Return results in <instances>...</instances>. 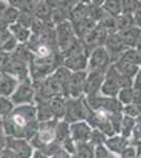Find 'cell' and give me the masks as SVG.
Instances as JSON below:
<instances>
[{
  "instance_id": "cell-11",
  "label": "cell",
  "mask_w": 141,
  "mask_h": 158,
  "mask_svg": "<svg viewBox=\"0 0 141 158\" xmlns=\"http://www.w3.org/2000/svg\"><path fill=\"white\" fill-rule=\"evenodd\" d=\"M93 128L85 120L70 123V135L75 143L89 142Z\"/></svg>"
},
{
  "instance_id": "cell-14",
  "label": "cell",
  "mask_w": 141,
  "mask_h": 158,
  "mask_svg": "<svg viewBox=\"0 0 141 158\" xmlns=\"http://www.w3.org/2000/svg\"><path fill=\"white\" fill-rule=\"evenodd\" d=\"M131 144V140L125 138L120 134H115L111 137H107L104 146L109 151L114 154L120 155Z\"/></svg>"
},
{
  "instance_id": "cell-39",
  "label": "cell",
  "mask_w": 141,
  "mask_h": 158,
  "mask_svg": "<svg viewBox=\"0 0 141 158\" xmlns=\"http://www.w3.org/2000/svg\"><path fill=\"white\" fill-rule=\"evenodd\" d=\"M133 89H141V67L133 80Z\"/></svg>"
},
{
  "instance_id": "cell-18",
  "label": "cell",
  "mask_w": 141,
  "mask_h": 158,
  "mask_svg": "<svg viewBox=\"0 0 141 158\" xmlns=\"http://www.w3.org/2000/svg\"><path fill=\"white\" fill-rule=\"evenodd\" d=\"M113 65L116 68V70L121 74V75L132 79V80H134L135 76L137 75L138 71H139V68H140V67H137V65L127 62V61L120 59V58L116 62L113 63Z\"/></svg>"
},
{
  "instance_id": "cell-36",
  "label": "cell",
  "mask_w": 141,
  "mask_h": 158,
  "mask_svg": "<svg viewBox=\"0 0 141 158\" xmlns=\"http://www.w3.org/2000/svg\"><path fill=\"white\" fill-rule=\"evenodd\" d=\"M130 140L132 144H137V143H139V142H141V127L140 126L136 124Z\"/></svg>"
},
{
  "instance_id": "cell-43",
  "label": "cell",
  "mask_w": 141,
  "mask_h": 158,
  "mask_svg": "<svg viewBox=\"0 0 141 158\" xmlns=\"http://www.w3.org/2000/svg\"><path fill=\"white\" fill-rule=\"evenodd\" d=\"M32 158H50V157L48 155H45L42 151H40V150H35Z\"/></svg>"
},
{
  "instance_id": "cell-5",
  "label": "cell",
  "mask_w": 141,
  "mask_h": 158,
  "mask_svg": "<svg viewBox=\"0 0 141 158\" xmlns=\"http://www.w3.org/2000/svg\"><path fill=\"white\" fill-rule=\"evenodd\" d=\"M113 64L111 57L104 47H99L92 50L89 54V62L86 72H103L106 73Z\"/></svg>"
},
{
  "instance_id": "cell-37",
  "label": "cell",
  "mask_w": 141,
  "mask_h": 158,
  "mask_svg": "<svg viewBox=\"0 0 141 158\" xmlns=\"http://www.w3.org/2000/svg\"><path fill=\"white\" fill-rule=\"evenodd\" d=\"M135 21V27L141 30V1H138V6L136 7V11L133 14Z\"/></svg>"
},
{
  "instance_id": "cell-42",
  "label": "cell",
  "mask_w": 141,
  "mask_h": 158,
  "mask_svg": "<svg viewBox=\"0 0 141 158\" xmlns=\"http://www.w3.org/2000/svg\"><path fill=\"white\" fill-rule=\"evenodd\" d=\"M134 103L141 106V89H134Z\"/></svg>"
},
{
  "instance_id": "cell-44",
  "label": "cell",
  "mask_w": 141,
  "mask_h": 158,
  "mask_svg": "<svg viewBox=\"0 0 141 158\" xmlns=\"http://www.w3.org/2000/svg\"><path fill=\"white\" fill-rule=\"evenodd\" d=\"M135 49L138 51V52L141 54V36L139 38V40H138V42H137V44H136V47H135Z\"/></svg>"
},
{
  "instance_id": "cell-8",
  "label": "cell",
  "mask_w": 141,
  "mask_h": 158,
  "mask_svg": "<svg viewBox=\"0 0 141 158\" xmlns=\"http://www.w3.org/2000/svg\"><path fill=\"white\" fill-rule=\"evenodd\" d=\"M86 72L72 73L68 83L63 89V96L65 98L83 97V85L85 80Z\"/></svg>"
},
{
  "instance_id": "cell-22",
  "label": "cell",
  "mask_w": 141,
  "mask_h": 158,
  "mask_svg": "<svg viewBox=\"0 0 141 158\" xmlns=\"http://www.w3.org/2000/svg\"><path fill=\"white\" fill-rule=\"evenodd\" d=\"M55 137H56V142L60 144V146L66 139L71 138L70 123H68L65 120H58L55 128Z\"/></svg>"
},
{
  "instance_id": "cell-33",
  "label": "cell",
  "mask_w": 141,
  "mask_h": 158,
  "mask_svg": "<svg viewBox=\"0 0 141 158\" xmlns=\"http://www.w3.org/2000/svg\"><path fill=\"white\" fill-rule=\"evenodd\" d=\"M95 158H120V156L109 151L106 146H99L95 148Z\"/></svg>"
},
{
  "instance_id": "cell-6",
  "label": "cell",
  "mask_w": 141,
  "mask_h": 158,
  "mask_svg": "<svg viewBox=\"0 0 141 158\" xmlns=\"http://www.w3.org/2000/svg\"><path fill=\"white\" fill-rule=\"evenodd\" d=\"M86 115V102L85 96L79 98H66L65 102V115L63 120L68 123L85 120Z\"/></svg>"
},
{
  "instance_id": "cell-13",
  "label": "cell",
  "mask_w": 141,
  "mask_h": 158,
  "mask_svg": "<svg viewBox=\"0 0 141 158\" xmlns=\"http://www.w3.org/2000/svg\"><path fill=\"white\" fill-rule=\"evenodd\" d=\"M104 78H106V73L103 72H86L83 85L84 96H91L100 93V89Z\"/></svg>"
},
{
  "instance_id": "cell-45",
  "label": "cell",
  "mask_w": 141,
  "mask_h": 158,
  "mask_svg": "<svg viewBox=\"0 0 141 158\" xmlns=\"http://www.w3.org/2000/svg\"><path fill=\"white\" fill-rule=\"evenodd\" d=\"M135 120H136V124H138V126L141 127V114L137 117V118L135 119Z\"/></svg>"
},
{
  "instance_id": "cell-32",
  "label": "cell",
  "mask_w": 141,
  "mask_h": 158,
  "mask_svg": "<svg viewBox=\"0 0 141 158\" xmlns=\"http://www.w3.org/2000/svg\"><path fill=\"white\" fill-rule=\"evenodd\" d=\"M122 114H123L124 116L136 119L141 114V106L140 104L132 102V103L127 104V106H122Z\"/></svg>"
},
{
  "instance_id": "cell-17",
  "label": "cell",
  "mask_w": 141,
  "mask_h": 158,
  "mask_svg": "<svg viewBox=\"0 0 141 158\" xmlns=\"http://www.w3.org/2000/svg\"><path fill=\"white\" fill-rule=\"evenodd\" d=\"M65 102L66 98L63 96H56L48 101L51 110L53 112L54 118L57 120H63L65 115Z\"/></svg>"
},
{
  "instance_id": "cell-29",
  "label": "cell",
  "mask_w": 141,
  "mask_h": 158,
  "mask_svg": "<svg viewBox=\"0 0 141 158\" xmlns=\"http://www.w3.org/2000/svg\"><path fill=\"white\" fill-rule=\"evenodd\" d=\"M16 106L12 102L10 97H2L0 96V116H2L4 119L14 111Z\"/></svg>"
},
{
  "instance_id": "cell-46",
  "label": "cell",
  "mask_w": 141,
  "mask_h": 158,
  "mask_svg": "<svg viewBox=\"0 0 141 158\" xmlns=\"http://www.w3.org/2000/svg\"><path fill=\"white\" fill-rule=\"evenodd\" d=\"M138 158H141V155H140V156H139V157H138Z\"/></svg>"
},
{
  "instance_id": "cell-12",
  "label": "cell",
  "mask_w": 141,
  "mask_h": 158,
  "mask_svg": "<svg viewBox=\"0 0 141 158\" xmlns=\"http://www.w3.org/2000/svg\"><path fill=\"white\" fill-rule=\"evenodd\" d=\"M89 62V53L83 52L79 54H74L64 57L62 60V65L70 70L72 73L86 72Z\"/></svg>"
},
{
  "instance_id": "cell-31",
  "label": "cell",
  "mask_w": 141,
  "mask_h": 158,
  "mask_svg": "<svg viewBox=\"0 0 141 158\" xmlns=\"http://www.w3.org/2000/svg\"><path fill=\"white\" fill-rule=\"evenodd\" d=\"M106 138L107 137L102 133L101 131H99V130H97V129H93L89 142L94 148L99 147V146H104V143H106Z\"/></svg>"
},
{
  "instance_id": "cell-30",
  "label": "cell",
  "mask_w": 141,
  "mask_h": 158,
  "mask_svg": "<svg viewBox=\"0 0 141 158\" xmlns=\"http://www.w3.org/2000/svg\"><path fill=\"white\" fill-rule=\"evenodd\" d=\"M36 17L34 14L32 13H27V12H20L19 18H18L17 23L20 24L21 27H25V29H32V25L34 23Z\"/></svg>"
},
{
  "instance_id": "cell-16",
  "label": "cell",
  "mask_w": 141,
  "mask_h": 158,
  "mask_svg": "<svg viewBox=\"0 0 141 158\" xmlns=\"http://www.w3.org/2000/svg\"><path fill=\"white\" fill-rule=\"evenodd\" d=\"M34 15L37 19L41 20L47 23H53V6H51L50 1H39L36 7Z\"/></svg>"
},
{
  "instance_id": "cell-25",
  "label": "cell",
  "mask_w": 141,
  "mask_h": 158,
  "mask_svg": "<svg viewBox=\"0 0 141 158\" xmlns=\"http://www.w3.org/2000/svg\"><path fill=\"white\" fill-rule=\"evenodd\" d=\"M19 15H20V11H19V10L10 4L9 9L6 10V12L4 13L2 19L0 20V23L9 27L10 25L17 23L18 18H19Z\"/></svg>"
},
{
  "instance_id": "cell-3",
  "label": "cell",
  "mask_w": 141,
  "mask_h": 158,
  "mask_svg": "<svg viewBox=\"0 0 141 158\" xmlns=\"http://www.w3.org/2000/svg\"><path fill=\"white\" fill-rule=\"evenodd\" d=\"M10 98L15 106L35 104L36 91L34 82L31 80V78L19 81Z\"/></svg>"
},
{
  "instance_id": "cell-2",
  "label": "cell",
  "mask_w": 141,
  "mask_h": 158,
  "mask_svg": "<svg viewBox=\"0 0 141 158\" xmlns=\"http://www.w3.org/2000/svg\"><path fill=\"white\" fill-rule=\"evenodd\" d=\"M85 102L88 106L93 111H103L109 116L113 114L122 113V106L118 102L116 98L106 97L100 93L95 95L85 96Z\"/></svg>"
},
{
  "instance_id": "cell-41",
  "label": "cell",
  "mask_w": 141,
  "mask_h": 158,
  "mask_svg": "<svg viewBox=\"0 0 141 158\" xmlns=\"http://www.w3.org/2000/svg\"><path fill=\"white\" fill-rule=\"evenodd\" d=\"M6 134L4 132L3 128L0 126V148H6Z\"/></svg>"
},
{
  "instance_id": "cell-10",
  "label": "cell",
  "mask_w": 141,
  "mask_h": 158,
  "mask_svg": "<svg viewBox=\"0 0 141 158\" xmlns=\"http://www.w3.org/2000/svg\"><path fill=\"white\" fill-rule=\"evenodd\" d=\"M103 47L106 48V52L109 53L113 63L116 62L121 57L122 53L126 50V47L122 41V38L119 33H112V34L107 35Z\"/></svg>"
},
{
  "instance_id": "cell-24",
  "label": "cell",
  "mask_w": 141,
  "mask_h": 158,
  "mask_svg": "<svg viewBox=\"0 0 141 158\" xmlns=\"http://www.w3.org/2000/svg\"><path fill=\"white\" fill-rule=\"evenodd\" d=\"M102 10L113 17H118L122 13L121 0H106L102 2Z\"/></svg>"
},
{
  "instance_id": "cell-34",
  "label": "cell",
  "mask_w": 141,
  "mask_h": 158,
  "mask_svg": "<svg viewBox=\"0 0 141 158\" xmlns=\"http://www.w3.org/2000/svg\"><path fill=\"white\" fill-rule=\"evenodd\" d=\"M122 4V13L121 14H131L133 15L138 6V1L135 0H121Z\"/></svg>"
},
{
  "instance_id": "cell-23",
  "label": "cell",
  "mask_w": 141,
  "mask_h": 158,
  "mask_svg": "<svg viewBox=\"0 0 141 158\" xmlns=\"http://www.w3.org/2000/svg\"><path fill=\"white\" fill-rule=\"evenodd\" d=\"M135 27L134 17L131 14H120L116 17V32L123 33Z\"/></svg>"
},
{
  "instance_id": "cell-9",
  "label": "cell",
  "mask_w": 141,
  "mask_h": 158,
  "mask_svg": "<svg viewBox=\"0 0 141 158\" xmlns=\"http://www.w3.org/2000/svg\"><path fill=\"white\" fill-rule=\"evenodd\" d=\"M6 148L11 150L18 158H32L35 151L29 140L23 138L7 137Z\"/></svg>"
},
{
  "instance_id": "cell-19",
  "label": "cell",
  "mask_w": 141,
  "mask_h": 158,
  "mask_svg": "<svg viewBox=\"0 0 141 158\" xmlns=\"http://www.w3.org/2000/svg\"><path fill=\"white\" fill-rule=\"evenodd\" d=\"M50 101V100H48ZM48 101H36L35 102V108H36V114H37V120L38 122H44V121H50L53 120L54 115L53 112L51 110L50 103Z\"/></svg>"
},
{
  "instance_id": "cell-7",
  "label": "cell",
  "mask_w": 141,
  "mask_h": 158,
  "mask_svg": "<svg viewBox=\"0 0 141 158\" xmlns=\"http://www.w3.org/2000/svg\"><path fill=\"white\" fill-rule=\"evenodd\" d=\"M55 34L57 40V47L60 53L64 52L76 41L77 38L73 24L68 20L55 25Z\"/></svg>"
},
{
  "instance_id": "cell-1",
  "label": "cell",
  "mask_w": 141,
  "mask_h": 158,
  "mask_svg": "<svg viewBox=\"0 0 141 158\" xmlns=\"http://www.w3.org/2000/svg\"><path fill=\"white\" fill-rule=\"evenodd\" d=\"M39 122L37 120L35 104L16 106L14 111L4 119L3 128L7 137L23 138L30 140L38 131Z\"/></svg>"
},
{
  "instance_id": "cell-26",
  "label": "cell",
  "mask_w": 141,
  "mask_h": 158,
  "mask_svg": "<svg viewBox=\"0 0 141 158\" xmlns=\"http://www.w3.org/2000/svg\"><path fill=\"white\" fill-rule=\"evenodd\" d=\"M136 127V120L134 118H131V117L124 116L122 118L121 124H120V130H119V134L122 135L125 138L130 139L132 136V133L134 131Z\"/></svg>"
},
{
  "instance_id": "cell-15",
  "label": "cell",
  "mask_w": 141,
  "mask_h": 158,
  "mask_svg": "<svg viewBox=\"0 0 141 158\" xmlns=\"http://www.w3.org/2000/svg\"><path fill=\"white\" fill-rule=\"evenodd\" d=\"M9 32L12 37L18 42V44H27L30 38L32 37V32L29 29L21 27L20 24L15 23L9 27Z\"/></svg>"
},
{
  "instance_id": "cell-38",
  "label": "cell",
  "mask_w": 141,
  "mask_h": 158,
  "mask_svg": "<svg viewBox=\"0 0 141 158\" xmlns=\"http://www.w3.org/2000/svg\"><path fill=\"white\" fill-rule=\"evenodd\" d=\"M10 6V1H6V0H0V20L2 19L4 13L6 12V10L9 9Z\"/></svg>"
},
{
  "instance_id": "cell-4",
  "label": "cell",
  "mask_w": 141,
  "mask_h": 158,
  "mask_svg": "<svg viewBox=\"0 0 141 158\" xmlns=\"http://www.w3.org/2000/svg\"><path fill=\"white\" fill-rule=\"evenodd\" d=\"M57 119H53L50 121L39 122L37 133L30 140L31 144L35 150H40L41 148L51 144L56 141L55 128L57 124Z\"/></svg>"
},
{
  "instance_id": "cell-27",
  "label": "cell",
  "mask_w": 141,
  "mask_h": 158,
  "mask_svg": "<svg viewBox=\"0 0 141 158\" xmlns=\"http://www.w3.org/2000/svg\"><path fill=\"white\" fill-rule=\"evenodd\" d=\"M120 59L127 61V62L135 64L137 67H141V54L135 48H129L122 53Z\"/></svg>"
},
{
  "instance_id": "cell-21",
  "label": "cell",
  "mask_w": 141,
  "mask_h": 158,
  "mask_svg": "<svg viewBox=\"0 0 141 158\" xmlns=\"http://www.w3.org/2000/svg\"><path fill=\"white\" fill-rule=\"evenodd\" d=\"M71 158H95V148L89 142L76 143L75 151Z\"/></svg>"
},
{
  "instance_id": "cell-20",
  "label": "cell",
  "mask_w": 141,
  "mask_h": 158,
  "mask_svg": "<svg viewBox=\"0 0 141 158\" xmlns=\"http://www.w3.org/2000/svg\"><path fill=\"white\" fill-rule=\"evenodd\" d=\"M120 36L122 38V41H123L124 45L126 47V49L129 48H135L137 44L138 40L141 36V30L138 27H132V29L125 31L123 33H119Z\"/></svg>"
},
{
  "instance_id": "cell-40",
  "label": "cell",
  "mask_w": 141,
  "mask_h": 158,
  "mask_svg": "<svg viewBox=\"0 0 141 158\" xmlns=\"http://www.w3.org/2000/svg\"><path fill=\"white\" fill-rule=\"evenodd\" d=\"M0 158H18V157L11 151V150L4 148L1 151V153H0Z\"/></svg>"
},
{
  "instance_id": "cell-28",
  "label": "cell",
  "mask_w": 141,
  "mask_h": 158,
  "mask_svg": "<svg viewBox=\"0 0 141 158\" xmlns=\"http://www.w3.org/2000/svg\"><path fill=\"white\" fill-rule=\"evenodd\" d=\"M116 99L122 106H127L134 101V89L133 88H124L121 89L118 93Z\"/></svg>"
},
{
  "instance_id": "cell-35",
  "label": "cell",
  "mask_w": 141,
  "mask_h": 158,
  "mask_svg": "<svg viewBox=\"0 0 141 158\" xmlns=\"http://www.w3.org/2000/svg\"><path fill=\"white\" fill-rule=\"evenodd\" d=\"M120 158H138V152H137V149L134 144L131 143L126 149L124 150L121 154L119 155Z\"/></svg>"
}]
</instances>
